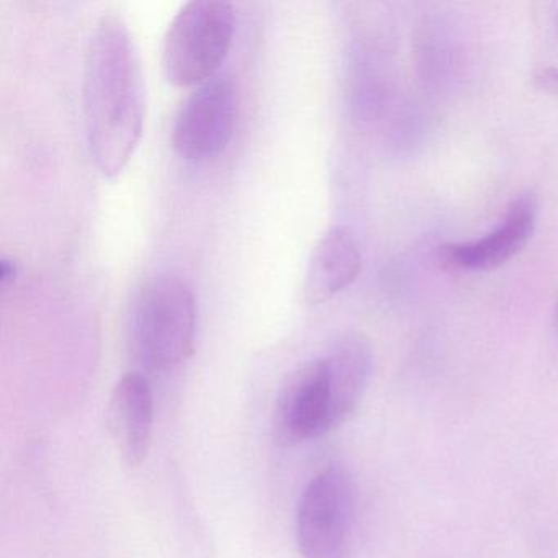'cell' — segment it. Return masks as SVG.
Listing matches in <instances>:
<instances>
[{"mask_svg": "<svg viewBox=\"0 0 558 558\" xmlns=\"http://www.w3.org/2000/svg\"><path fill=\"white\" fill-rule=\"evenodd\" d=\"M87 142L106 178L122 174L138 148L145 122L142 68L129 27L104 14L90 34L84 63Z\"/></svg>", "mask_w": 558, "mask_h": 558, "instance_id": "1", "label": "cell"}, {"mask_svg": "<svg viewBox=\"0 0 558 558\" xmlns=\"http://www.w3.org/2000/svg\"><path fill=\"white\" fill-rule=\"evenodd\" d=\"M195 296L181 277H155L136 296L132 312V349L143 367L174 371L194 351Z\"/></svg>", "mask_w": 558, "mask_h": 558, "instance_id": "2", "label": "cell"}, {"mask_svg": "<svg viewBox=\"0 0 558 558\" xmlns=\"http://www.w3.org/2000/svg\"><path fill=\"white\" fill-rule=\"evenodd\" d=\"M234 37V9L220 0H194L175 15L162 47V71L174 87L201 86L217 76Z\"/></svg>", "mask_w": 558, "mask_h": 558, "instance_id": "3", "label": "cell"}, {"mask_svg": "<svg viewBox=\"0 0 558 558\" xmlns=\"http://www.w3.org/2000/svg\"><path fill=\"white\" fill-rule=\"evenodd\" d=\"M357 486L339 463L319 470L303 488L296 508L302 558L354 557Z\"/></svg>", "mask_w": 558, "mask_h": 558, "instance_id": "4", "label": "cell"}, {"mask_svg": "<svg viewBox=\"0 0 558 558\" xmlns=\"http://www.w3.org/2000/svg\"><path fill=\"white\" fill-rule=\"evenodd\" d=\"M238 119V89L230 74L205 81L185 100L172 126V146L189 161L217 158L230 145Z\"/></svg>", "mask_w": 558, "mask_h": 558, "instance_id": "5", "label": "cell"}, {"mask_svg": "<svg viewBox=\"0 0 558 558\" xmlns=\"http://www.w3.org/2000/svg\"><path fill=\"white\" fill-rule=\"evenodd\" d=\"M341 426L325 355L293 372L277 398L274 434L283 446H296Z\"/></svg>", "mask_w": 558, "mask_h": 558, "instance_id": "6", "label": "cell"}, {"mask_svg": "<svg viewBox=\"0 0 558 558\" xmlns=\"http://www.w3.org/2000/svg\"><path fill=\"white\" fill-rule=\"evenodd\" d=\"M537 220V201L532 194L515 197L492 233L469 243H450L440 247V264L460 272H486L511 260L529 243Z\"/></svg>", "mask_w": 558, "mask_h": 558, "instance_id": "7", "label": "cell"}, {"mask_svg": "<svg viewBox=\"0 0 558 558\" xmlns=\"http://www.w3.org/2000/svg\"><path fill=\"white\" fill-rule=\"evenodd\" d=\"M153 426L155 401L149 381L138 372H130L113 388L107 407V429L129 469H138L148 457Z\"/></svg>", "mask_w": 558, "mask_h": 558, "instance_id": "8", "label": "cell"}, {"mask_svg": "<svg viewBox=\"0 0 558 558\" xmlns=\"http://www.w3.org/2000/svg\"><path fill=\"white\" fill-rule=\"evenodd\" d=\"M362 269L357 240L349 228L332 227L323 234L306 267L303 296L308 305H322L348 289Z\"/></svg>", "mask_w": 558, "mask_h": 558, "instance_id": "9", "label": "cell"}, {"mask_svg": "<svg viewBox=\"0 0 558 558\" xmlns=\"http://www.w3.org/2000/svg\"><path fill=\"white\" fill-rule=\"evenodd\" d=\"M331 377L336 411L342 424L359 410L368 381H371L374 354L365 336L348 332L332 342L325 354Z\"/></svg>", "mask_w": 558, "mask_h": 558, "instance_id": "10", "label": "cell"}, {"mask_svg": "<svg viewBox=\"0 0 558 558\" xmlns=\"http://www.w3.org/2000/svg\"><path fill=\"white\" fill-rule=\"evenodd\" d=\"M532 83L537 90L558 97V70L555 68H542L534 73Z\"/></svg>", "mask_w": 558, "mask_h": 558, "instance_id": "11", "label": "cell"}, {"mask_svg": "<svg viewBox=\"0 0 558 558\" xmlns=\"http://www.w3.org/2000/svg\"><path fill=\"white\" fill-rule=\"evenodd\" d=\"M17 264H15L14 260L8 259V257H4V259L0 260V283H2L4 289H8L11 283L15 282V279H17Z\"/></svg>", "mask_w": 558, "mask_h": 558, "instance_id": "12", "label": "cell"}, {"mask_svg": "<svg viewBox=\"0 0 558 558\" xmlns=\"http://www.w3.org/2000/svg\"><path fill=\"white\" fill-rule=\"evenodd\" d=\"M557 28H558V21H557Z\"/></svg>", "mask_w": 558, "mask_h": 558, "instance_id": "13", "label": "cell"}, {"mask_svg": "<svg viewBox=\"0 0 558 558\" xmlns=\"http://www.w3.org/2000/svg\"><path fill=\"white\" fill-rule=\"evenodd\" d=\"M557 313H558V310H557Z\"/></svg>", "mask_w": 558, "mask_h": 558, "instance_id": "14", "label": "cell"}]
</instances>
